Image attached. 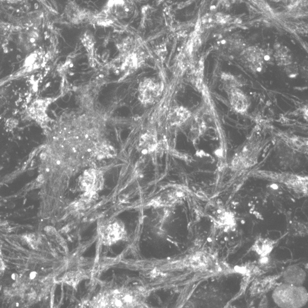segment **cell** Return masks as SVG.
<instances>
[{
	"instance_id": "e0dca14e",
	"label": "cell",
	"mask_w": 308,
	"mask_h": 308,
	"mask_svg": "<svg viewBox=\"0 0 308 308\" xmlns=\"http://www.w3.org/2000/svg\"><path fill=\"white\" fill-rule=\"evenodd\" d=\"M216 225L221 228H231L235 225V219L232 213L225 210L218 211L215 216Z\"/></svg>"
},
{
	"instance_id": "2e32d148",
	"label": "cell",
	"mask_w": 308,
	"mask_h": 308,
	"mask_svg": "<svg viewBox=\"0 0 308 308\" xmlns=\"http://www.w3.org/2000/svg\"><path fill=\"white\" fill-rule=\"evenodd\" d=\"M182 196H183V193L182 192L178 191V190H173V191L168 192L154 200V204L158 206L172 205L177 203L181 199Z\"/></svg>"
},
{
	"instance_id": "277c9868",
	"label": "cell",
	"mask_w": 308,
	"mask_h": 308,
	"mask_svg": "<svg viewBox=\"0 0 308 308\" xmlns=\"http://www.w3.org/2000/svg\"><path fill=\"white\" fill-rule=\"evenodd\" d=\"M263 177L266 178H270L274 181L282 182L290 188L294 189L295 191L300 193H307L308 192V178L301 177V176L290 174L286 173H273L258 172Z\"/></svg>"
},
{
	"instance_id": "5bb4252c",
	"label": "cell",
	"mask_w": 308,
	"mask_h": 308,
	"mask_svg": "<svg viewBox=\"0 0 308 308\" xmlns=\"http://www.w3.org/2000/svg\"><path fill=\"white\" fill-rule=\"evenodd\" d=\"M276 242L268 238L259 237L253 245L252 250L261 258H266L274 248Z\"/></svg>"
},
{
	"instance_id": "7402d4cb",
	"label": "cell",
	"mask_w": 308,
	"mask_h": 308,
	"mask_svg": "<svg viewBox=\"0 0 308 308\" xmlns=\"http://www.w3.org/2000/svg\"><path fill=\"white\" fill-rule=\"evenodd\" d=\"M11 3H17V2L20 1L21 0H8Z\"/></svg>"
},
{
	"instance_id": "8992f818",
	"label": "cell",
	"mask_w": 308,
	"mask_h": 308,
	"mask_svg": "<svg viewBox=\"0 0 308 308\" xmlns=\"http://www.w3.org/2000/svg\"><path fill=\"white\" fill-rule=\"evenodd\" d=\"M104 184L103 173L94 168L86 170L80 177V186L85 194L93 196L102 188Z\"/></svg>"
},
{
	"instance_id": "ba28073f",
	"label": "cell",
	"mask_w": 308,
	"mask_h": 308,
	"mask_svg": "<svg viewBox=\"0 0 308 308\" xmlns=\"http://www.w3.org/2000/svg\"><path fill=\"white\" fill-rule=\"evenodd\" d=\"M187 261L189 266L197 270H210L216 267L213 257L204 252H196L190 257Z\"/></svg>"
},
{
	"instance_id": "ac0fdd59",
	"label": "cell",
	"mask_w": 308,
	"mask_h": 308,
	"mask_svg": "<svg viewBox=\"0 0 308 308\" xmlns=\"http://www.w3.org/2000/svg\"><path fill=\"white\" fill-rule=\"evenodd\" d=\"M38 39V34L35 30H30L22 34L20 41L24 47L27 50H31L35 47L36 42Z\"/></svg>"
},
{
	"instance_id": "4fadbf2b",
	"label": "cell",
	"mask_w": 308,
	"mask_h": 308,
	"mask_svg": "<svg viewBox=\"0 0 308 308\" xmlns=\"http://www.w3.org/2000/svg\"><path fill=\"white\" fill-rule=\"evenodd\" d=\"M191 112L187 108L180 106L174 108L168 116V122L172 126H180L191 117Z\"/></svg>"
},
{
	"instance_id": "7c38bea8",
	"label": "cell",
	"mask_w": 308,
	"mask_h": 308,
	"mask_svg": "<svg viewBox=\"0 0 308 308\" xmlns=\"http://www.w3.org/2000/svg\"><path fill=\"white\" fill-rule=\"evenodd\" d=\"M279 277L278 276H268L258 280L255 281L253 283L250 292L253 297L263 294L270 290L276 284Z\"/></svg>"
},
{
	"instance_id": "ffe728a7",
	"label": "cell",
	"mask_w": 308,
	"mask_h": 308,
	"mask_svg": "<svg viewBox=\"0 0 308 308\" xmlns=\"http://www.w3.org/2000/svg\"><path fill=\"white\" fill-rule=\"evenodd\" d=\"M95 154L99 158H110L114 157L115 152L114 148L109 144L100 143L96 147Z\"/></svg>"
},
{
	"instance_id": "7a4b0ae2",
	"label": "cell",
	"mask_w": 308,
	"mask_h": 308,
	"mask_svg": "<svg viewBox=\"0 0 308 308\" xmlns=\"http://www.w3.org/2000/svg\"><path fill=\"white\" fill-rule=\"evenodd\" d=\"M261 141L257 138H250L235 154L231 162V168L241 171L252 167L257 163L261 150Z\"/></svg>"
},
{
	"instance_id": "52a82bcc",
	"label": "cell",
	"mask_w": 308,
	"mask_h": 308,
	"mask_svg": "<svg viewBox=\"0 0 308 308\" xmlns=\"http://www.w3.org/2000/svg\"><path fill=\"white\" fill-rule=\"evenodd\" d=\"M229 101L232 109L239 114H244L249 109L250 100L240 88H235L227 91Z\"/></svg>"
},
{
	"instance_id": "d6986e66",
	"label": "cell",
	"mask_w": 308,
	"mask_h": 308,
	"mask_svg": "<svg viewBox=\"0 0 308 308\" xmlns=\"http://www.w3.org/2000/svg\"><path fill=\"white\" fill-rule=\"evenodd\" d=\"M221 81L226 92L231 89L240 88L242 86L236 77L230 74L223 73L221 75Z\"/></svg>"
},
{
	"instance_id": "3957f363",
	"label": "cell",
	"mask_w": 308,
	"mask_h": 308,
	"mask_svg": "<svg viewBox=\"0 0 308 308\" xmlns=\"http://www.w3.org/2000/svg\"><path fill=\"white\" fill-rule=\"evenodd\" d=\"M126 234L124 224L117 219L105 220L99 226V239L104 245H111L124 240Z\"/></svg>"
},
{
	"instance_id": "9a60e30c",
	"label": "cell",
	"mask_w": 308,
	"mask_h": 308,
	"mask_svg": "<svg viewBox=\"0 0 308 308\" xmlns=\"http://www.w3.org/2000/svg\"><path fill=\"white\" fill-rule=\"evenodd\" d=\"M281 138L290 148L302 153H307L308 139L303 137L289 134H282Z\"/></svg>"
},
{
	"instance_id": "8fae6325",
	"label": "cell",
	"mask_w": 308,
	"mask_h": 308,
	"mask_svg": "<svg viewBox=\"0 0 308 308\" xmlns=\"http://www.w3.org/2000/svg\"><path fill=\"white\" fill-rule=\"evenodd\" d=\"M244 59L252 71L260 72L263 68L264 55L261 50L250 48L244 53Z\"/></svg>"
},
{
	"instance_id": "30bf717a",
	"label": "cell",
	"mask_w": 308,
	"mask_h": 308,
	"mask_svg": "<svg viewBox=\"0 0 308 308\" xmlns=\"http://www.w3.org/2000/svg\"><path fill=\"white\" fill-rule=\"evenodd\" d=\"M159 147L157 134L149 131L142 134L139 139L138 149L141 154H149L157 151Z\"/></svg>"
},
{
	"instance_id": "5b68a950",
	"label": "cell",
	"mask_w": 308,
	"mask_h": 308,
	"mask_svg": "<svg viewBox=\"0 0 308 308\" xmlns=\"http://www.w3.org/2000/svg\"><path fill=\"white\" fill-rule=\"evenodd\" d=\"M162 83L151 78L144 79L138 86V99L143 104H153L162 95Z\"/></svg>"
},
{
	"instance_id": "6da1fadb",
	"label": "cell",
	"mask_w": 308,
	"mask_h": 308,
	"mask_svg": "<svg viewBox=\"0 0 308 308\" xmlns=\"http://www.w3.org/2000/svg\"><path fill=\"white\" fill-rule=\"evenodd\" d=\"M146 297L143 290L118 288L104 291L94 298L92 307L137 308L144 305Z\"/></svg>"
},
{
	"instance_id": "44dd1931",
	"label": "cell",
	"mask_w": 308,
	"mask_h": 308,
	"mask_svg": "<svg viewBox=\"0 0 308 308\" xmlns=\"http://www.w3.org/2000/svg\"><path fill=\"white\" fill-rule=\"evenodd\" d=\"M83 278V274H81L80 272L69 273H67L66 276L64 277V281L69 285H76Z\"/></svg>"
},
{
	"instance_id": "9c48e42d",
	"label": "cell",
	"mask_w": 308,
	"mask_h": 308,
	"mask_svg": "<svg viewBox=\"0 0 308 308\" xmlns=\"http://www.w3.org/2000/svg\"><path fill=\"white\" fill-rule=\"evenodd\" d=\"M67 20L74 24H79L85 21H90L92 13L80 8L76 2L69 1L65 8Z\"/></svg>"
}]
</instances>
